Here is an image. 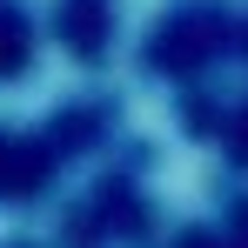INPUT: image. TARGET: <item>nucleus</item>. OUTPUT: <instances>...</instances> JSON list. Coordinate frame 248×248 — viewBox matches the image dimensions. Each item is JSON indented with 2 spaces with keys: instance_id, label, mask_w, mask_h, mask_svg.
I'll use <instances>...</instances> for the list:
<instances>
[{
  "instance_id": "1",
  "label": "nucleus",
  "mask_w": 248,
  "mask_h": 248,
  "mask_svg": "<svg viewBox=\"0 0 248 248\" xmlns=\"http://www.w3.org/2000/svg\"><path fill=\"white\" fill-rule=\"evenodd\" d=\"M20 54H27V20H20L14 7H0V74L20 67Z\"/></svg>"
}]
</instances>
